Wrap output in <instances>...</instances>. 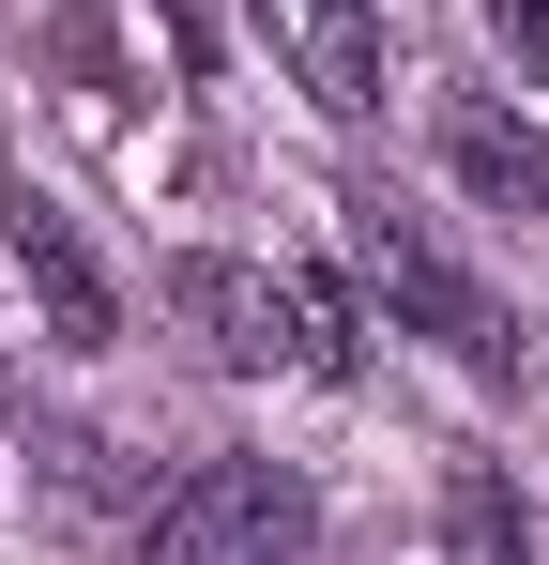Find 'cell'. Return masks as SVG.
Listing matches in <instances>:
<instances>
[{
    "mask_svg": "<svg viewBox=\"0 0 549 565\" xmlns=\"http://www.w3.org/2000/svg\"><path fill=\"white\" fill-rule=\"evenodd\" d=\"M260 31H274V62L336 107V122L381 107V15H366V0H260Z\"/></svg>",
    "mask_w": 549,
    "mask_h": 565,
    "instance_id": "obj_4",
    "label": "cell"
},
{
    "mask_svg": "<svg viewBox=\"0 0 549 565\" xmlns=\"http://www.w3.org/2000/svg\"><path fill=\"white\" fill-rule=\"evenodd\" d=\"M305 551V473H274V459H198L138 520V565H290Z\"/></svg>",
    "mask_w": 549,
    "mask_h": 565,
    "instance_id": "obj_2",
    "label": "cell"
},
{
    "mask_svg": "<svg viewBox=\"0 0 549 565\" xmlns=\"http://www.w3.org/2000/svg\"><path fill=\"white\" fill-rule=\"evenodd\" d=\"M352 260H366V290H381L412 337H443L473 382H504V367H519V321H504V290L473 276V260H458V245H443V230H428L397 184H366V199H352Z\"/></svg>",
    "mask_w": 549,
    "mask_h": 565,
    "instance_id": "obj_1",
    "label": "cell"
},
{
    "mask_svg": "<svg viewBox=\"0 0 549 565\" xmlns=\"http://www.w3.org/2000/svg\"><path fill=\"white\" fill-rule=\"evenodd\" d=\"M169 62H183V77L214 62V15H198V0H169Z\"/></svg>",
    "mask_w": 549,
    "mask_h": 565,
    "instance_id": "obj_10",
    "label": "cell"
},
{
    "mask_svg": "<svg viewBox=\"0 0 549 565\" xmlns=\"http://www.w3.org/2000/svg\"><path fill=\"white\" fill-rule=\"evenodd\" d=\"M488 31H504V62H535V77H549V0H488Z\"/></svg>",
    "mask_w": 549,
    "mask_h": 565,
    "instance_id": "obj_9",
    "label": "cell"
},
{
    "mask_svg": "<svg viewBox=\"0 0 549 565\" xmlns=\"http://www.w3.org/2000/svg\"><path fill=\"white\" fill-rule=\"evenodd\" d=\"M0 245H15V276H31V306H46V337H62V352H107L122 290H107V260L77 245V214H62L46 184H0Z\"/></svg>",
    "mask_w": 549,
    "mask_h": 565,
    "instance_id": "obj_3",
    "label": "cell"
},
{
    "mask_svg": "<svg viewBox=\"0 0 549 565\" xmlns=\"http://www.w3.org/2000/svg\"><path fill=\"white\" fill-rule=\"evenodd\" d=\"M443 169H458V199H488V214H549V138L504 122V107H443Z\"/></svg>",
    "mask_w": 549,
    "mask_h": 565,
    "instance_id": "obj_6",
    "label": "cell"
},
{
    "mask_svg": "<svg viewBox=\"0 0 549 565\" xmlns=\"http://www.w3.org/2000/svg\"><path fill=\"white\" fill-rule=\"evenodd\" d=\"M274 352H290L305 382H352L366 367V306H352L336 260H274Z\"/></svg>",
    "mask_w": 549,
    "mask_h": 565,
    "instance_id": "obj_5",
    "label": "cell"
},
{
    "mask_svg": "<svg viewBox=\"0 0 549 565\" xmlns=\"http://www.w3.org/2000/svg\"><path fill=\"white\" fill-rule=\"evenodd\" d=\"M169 306L229 367H274V260H169Z\"/></svg>",
    "mask_w": 549,
    "mask_h": 565,
    "instance_id": "obj_7",
    "label": "cell"
},
{
    "mask_svg": "<svg viewBox=\"0 0 549 565\" xmlns=\"http://www.w3.org/2000/svg\"><path fill=\"white\" fill-rule=\"evenodd\" d=\"M535 535H519V489L488 459H458V489H443V565H519Z\"/></svg>",
    "mask_w": 549,
    "mask_h": 565,
    "instance_id": "obj_8",
    "label": "cell"
}]
</instances>
